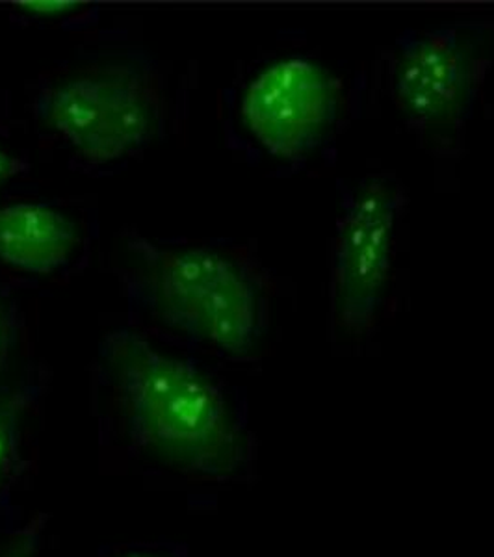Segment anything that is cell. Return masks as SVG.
<instances>
[{"label": "cell", "instance_id": "cell-6", "mask_svg": "<svg viewBox=\"0 0 494 557\" xmlns=\"http://www.w3.org/2000/svg\"><path fill=\"white\" fill-rule=\"evenodd\" d=\"M482 76L474 45L454 28L409 33L396 44L394 101L419 127H459L474 104Z\"/></svg>", "mask_w": 494, "mask_h": 557}, {"label": "cell", "instance_id": "cell-8", "mask_svg": "<svg viewBox=\"0 0 494 557\" xmlns=\"http://www.w3.org/2000/svg\"><path fill=\"white\" fill-rule=\"evenodd\" d=\"M28 406L26 391H12L0 396V488L12 472L21 437V420Z\"/></svg>", "mask_w": 494, "mask_h": 557}, {"label": "cell", "instance_id": "cell-10", "mask_svg": "<svg viewBox=\"0 0 494 557\" xmlns=\"http://www.w3.org/2000/svg\"><path fill=\"white\" fill-rule=\"evenodd\" d=\"M15 8L38 17H57V15L75 12L78 8H83V4L65 2V0H28V2H17Z\"/></svg>", "mask_w": 494, "mask_h": 557}, {"label": "cell", "instance_id": "cell-12", "mask_svg": "<svg viewBox=\"0 0 494 557\" xmlns=\"http://www.w3.org/2000/svg\"><path fill=\"white\" fill-rule=\"evenodd\" d=\"M25 168V162H21L20 159H13L10 152L4 151L0 147V186L7 183L8 178L15 177L17 173L23 172Z\"/></svg>", "mask_w": 494, "mask_h": 557}, {"label": "cell", "instance_id": "cell-5", "mask_svg": "<svg viewBox=\"0 0 494 557\" xmlns=\"http://www.w3.org/2000/svg\"><path fill=\"white\" fill-rule=\"evenodd\" d=\"M398 199L383 181L362 184L341 215L333 251V312L341 327H372L393 267Z\"/></svg>", "mask_w": 494, "mask_h": 557}, {"label": "cell", "instance_id": "cell-2", "mask_svg": "<svg viewBox=\"0 0 494 557\" xmlns=\"http://www.w3.org/2000/svg\"><path fill=\"white\" fill-rule=\"evenodd\" d=\"M138 249L147 299L168 325L233 357L254 351L259 292L244 268L207 247Z\"/></svg>", "mask_w": 494, "mask_h": 557}, {"label": "cell", "instance_id": "cell-3", "mask_svg": "<svg viewBox=\"0 0 494 557\" xmlns=\"http://www.w3.org/2000/svg\"><path fill=\"white\" fill-rule=\"evenodd\" d=\"M39 117L70 141L83 159L107 164L149 138L157 97L146 76L131 67H107L71 76L39 97Z\"/></svg>", "mask_w": 494, "mask_h": 557}, {"label": "cell", "instance_id": "cell-1", "mask_svg": "<svg viewBox=\"0 0 494 557\" xmlns=\"http://www.w3.org/2000/svg\"><path fill=\"white\" fill-rule=\"evenodd\" d=\"M102 357L134 438L151 456L207 478H229L246 467V435L222 391L199 368L133 331L108 335Z\"/></svg>", "mask_w": 494, "mask_h": 557}, {"label": "cell", "instance_id": "cell-7", "mask_svg": "<svg viewBox=\"0 0 494 557\" xmlns=\"http://www.w3.org/2000/svg\"><path fill=\"white\" fill-rule=\"evenodd\" d=\"M78 231L67 215L36 203L0 209V260L23 272H57L67 264Z\"/></svg>", "mask_w": 494, "mask_h": 557}, {"label": "cell", "instance_id": "cell-13", "mask_svg": "<svg viewBox=\"0 0 494 557\" xmlns=\"http://www.w3.org/2000/svg\"><path fill=\"white\" fill-rule=\"evenodd\" d=\"M127 557H155V556H144V554H134V556H127Z\"/></svg>", "mask_w": 494, "mask_h": 557}, {"label": "cell", "instance_id": "cell-9", "mask_svg": "<svg viewBox=\"0 0 494 557\" xmlns=\"http://www.w3.org/2000/svg\"><path fill=\"white\" fill-rule=\"evenodd\" d=\"M44 519H36L23 525L20 532L8 539L7 545L0 548V557H38L41 546Z\"/></svg>", "mask_w": 494, "mask_h": 557}, {"label": "cell", "instance_id": "cell-11", "mask_svg": "<svg viewBox=\"0 0 494 557\" xmlns=\"http://www.w3.org/2000/svg\"><path fill=\"white\" fill-rule=\"evenodd\" d=\"M13 322L7 305L0 301V370L7 367L13 348Z\"/></svg>", "mask_w": 494, "mask_h": 557}, {"label": "cell", "instance_id": "cell-4", "mask_svg": "<svg viewBox=\"0 0 494 557\" xmlns=\"http://www.w3.org/2000/svg\"><path fill=\"white\" fill-rule=\"evenodd\" d=\"M343 84L328 67L307 58H285L247 84L240 115L247 131L270 154L301 159L335 123Z\"/></svg>", "mask_w": 494, "mask_h": 557}]
</instances>
